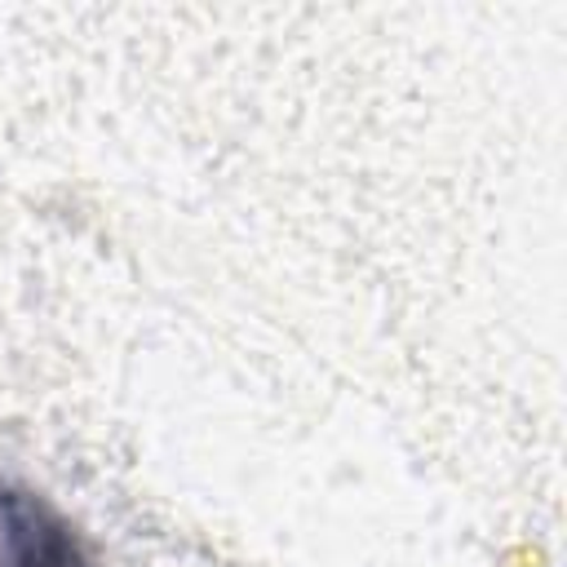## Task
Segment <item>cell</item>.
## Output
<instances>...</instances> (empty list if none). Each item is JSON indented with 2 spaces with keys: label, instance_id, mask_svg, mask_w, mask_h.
Wrapping results in <instances>:
<instances>
[{
  "label": "cell",
  "instance_id": "obj_1",
  "mask_svg": "<svg viewBox=\"0 0 567 567\" xmlns=\"http://www.w3.org/2000/svg\"><path fill=\"white\" fill-rule=\"evenodd\" d=\"M0 567H93V558L44 496L0 487Z\"/></svg>",
  "mask_w": 567,
  "mask_h": 567
}]
</instances>
